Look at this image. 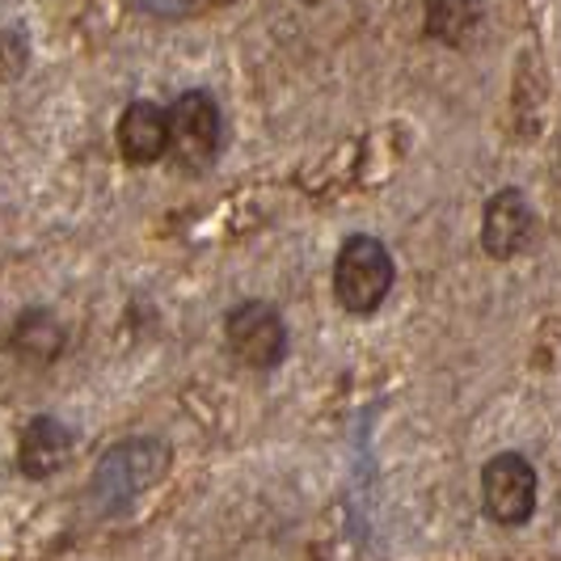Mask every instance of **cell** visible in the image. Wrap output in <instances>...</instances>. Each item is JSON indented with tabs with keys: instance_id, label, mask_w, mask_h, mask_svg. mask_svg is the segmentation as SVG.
<instances>
[{
	"instance_id": "cell-2",
	"label": "cell",
	"mask_w": 561,
	"mask_h": 561,
	"mask_svg": "<svg viewBox=\"0 0 561 561\" xmlns=\"http://www.w3.org/2000/svg\"><path fill=\"white\" fill-rule=\"evenodd\" d=\"M397 266L393 253L385 250V241L376 237H351L334 257V296L337 305L355 317H367L385 305V296L393 291Z\"/></svg>"
},
{
	"instance_id": "cell-1",
	"label": "cell",
	"mask_w": 561,
	"mask_h": 561,
	"mask_svg": "<svg viewBox=\"0 0 561 561\" xmlns=\"http://www.w3.org/2000/svg\"><path fill=\"white\" fill-rule=\"evenodd\" d=\"M169 473V444L161 439H123L114 444L98 469H93V481H89V503L98 515H118L136 503L140 494H148L157 481Z\"/></svg>"
},
{
	"instance_id": "cell-8",
	"label": "cell",
	"mask_w": 561,
	"mask_h": 561,
	"mask_svg": "<svg viewBox=\"0 0 561 561\" xmlns=\"http://www.w3.org/2000/svg\"><path fill=\"white\" fill-rule=\"evenodd\" d=\"M169 148V114L152 102H131L118 118V152L136 165H152Z\"/></svg>"
},
{
	"instance_id": "cell-12",
	"label": "cell",
	"mask_w": 561,
	"mask_h": 561,
	"mask_svg": "<svg viewBox=\"0 0 561 561\" xmlns=\"http://www.w3.org/2000/svg\"><path fill=\"white\" fill-rule=\"evenodd\" d=\"M305 4H321V0H305Z\"/></svg>"
},
{
	"instance_id": "cell-10",
	"label": "cell",
	"mask_w": 561,
	"mask_h": 561,
	"mask_svg": "<svg viewBox=\"0 0 561 561\" xmlns=\"http://www.w3.org/2000/svg\"><path fill=\"white\" fill-rule=\"evenodd\" d=\"M481 26V0H426V34L448 43V47H465Z\"/></svg>"
},
{
	"instance_id": "cell-4",
	"label": "cell",
	"mask_w": 561,
	"mask_h": 561,
	"mask_svg": "<svg viewBox=\"0 0 561 561\" xmlns=\"http://www.w3.org/2000/svg\"><path fill=\"white\" fill-rule=\"evenodd\" d=\"M481 503L503 528L528 524L536 511V469L519 451H499L481 469Z\"/></svg>"
},
{
	"instance_id": "cell-5",
	"label": "cell",
	"mask_w": 561,
	"mask_h": 561,
	"mask_svg": "<svg viewBox=\"0 0 561 561\" xmlns=\"http://www.w3.org/2000/svg\"><path fill=\"white\" fill-rule=\"evenodd\" d=\"M225 334L232 355L250 367H275L287 355V325H283L279 309H271L262 300H245L228 312Z\"/></svg>"
},
{
	"instance_id": "cell-3",
	"label": "cell",
	"mask_w": 561,
	"mask_h": 561,
	"mask_svg": "<svg viewBox=\"0 0 561 561\" xmlns=\"http://www.w3.org/2000/svg\"><path fill=\"white\" fill-rule=\"evenodd\" d=\"M169 152L182 169H207L220 152V111L211 93L191 89L169 106Z\"/></svg>"
},
{
	"instance_id": "cell-9",
	"label": "cell",
	"mask_w": 561,
	"mask_h": 561,
	"mask_svg": "<svg viewBox=\"0 0 561 561\" xmlns=\"http://www.w3.org/2000/svg\"><path fill=\"white\" fill-rule=\"evenodd\" d=\"M9 351L26 364H51L64 351V325H59L56 312L47 309H30L18 317L13 334H9Z\"/></svg>"
},
{
	"instance_id": "cell-7",
	"label": "cell",
	"mask_w": 561,
	"mask_h": 561,
	"mask_svg": "<svg viewBox=\"0 0 561 561\" xmlns=\"http://www.w3.org/2000/svg\"><path fill=\"white\" fill-rule=\"evenodd\" d=\"M72 431L64 426V422L47 419V414H38V419L26 422V431H22V448H18V465H22V473L34 481L51 478L59 473L64 465H68V456H72Z\"/></svg>"
},
{
	"instance_id": "cell-6",
	"label": "cell",
	"mask_w": 561,
	"mask_h": 561,
	"mask_svg": "<svg viewBox=\"0 0 561 561\" xmlns=\"http://www.w3.org/2000/svg\"><path fill=\"white\" fill-rule=\"evenodd\" d=\"M536 232V211L533 203L524 198V191L506 186L499 195L485 203V216H481V245L490 257H515V253L528 250Z\"/></svg>"
},
{
	"instance_id": "cell-11",
	"label": "cell",
	"mask_w": 561,
	"mask_h": 561,
	"mask_svg": "<svg viewBox=\"0 0 561 561\" xmlns=\"http://www.w3.org/2000/svg\"><path fill=\"white\" fill-rule=\"evenodd\" d=\"M30 64V47L22 30H0V81H18Z\"/></svg>"
}]
</instances>
